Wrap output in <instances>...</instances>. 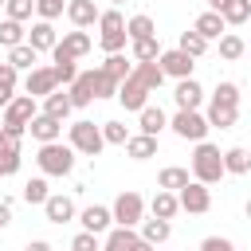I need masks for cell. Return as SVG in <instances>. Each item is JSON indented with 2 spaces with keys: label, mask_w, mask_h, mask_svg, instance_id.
I'll return each instance as SVG.
<instances>
[{
  "label": "cell",
  "mask_w": 251,
  "mask_h": 251,
  "mask_svg": "<svg viewBox=\"0 0 251 251\" xmlns=\"http://www.w3.org/2000/svg\"><path fill=\"white\" fill-rule=\"evenodd\" d=\"M43 216H47V224H71L75 220V200L71 196H63V192H51L47 196V204H43Z\"/></svg>",
  "instance_id": "14"
},
{
  "label": "cell",
  "mask_w": 251,
  "mask_h": 251,
  "mask_svg": "<svg viewBox=\"0 0 251 251\" xmlns=\"http://www.w3.org/2000/svg\"><path fill=\"white\" fill-rule=\"evenodd\" d=\"M224 153H220V145H212V141H196V149H192V180H200V184H216V180H224Z\"/></svg>",
  "instance_id": "1"
},
{
  "label": "cell",
  "mask_w": 251,
  "mask_h": 251,
  "mask_svg": "<svg viewBox=\"0 0 251 251\" xmlns=\"http://www.w3.org/2000/svg\"><path fill=\"white\" fill-rule=\"evenodd\" d=\"M98 16H102V12H98V4H94V0H67V20H71L75 27H82V31H86V27H94V24H98Z\"/></svg>",
  "instance_id": "17"
},
{
  "label": "cell",
  "mask_w": 251,
  "mask_h": 251,
  "mask_svg": "<svg viewBox=\"0 0 251 251\" xmlns=\"http://www.w3.org/2000/svg\"><path fill=\"white\" fill-rule=\"evenodd\" d=\"M126 35H129V39H145V35H157V24H153L145 12H137V16H129V20H126Z\"/></svg>",
  "instance_id": "36"
},
{
  "label": "cell",
  "mask_w": 251,
  "mask_h": 251,
  "mask_svg": "<svg viewBox=\"0 0 251 251\" xmlns=\"http://www.w3.org/2000/svg\"><path fill=\"white\" fill-rule=\"evenodd\" d=\"M192 27H196V31H200V35L212 43V39H220V35L227 31V20H224L220 12H212V8H208V12H200V16L192 20Z\"/></svg>",
  "instance_id": "21"
},
{
  "label": "cell",
  "mask_w": 251,
  "mask_h": 251,
  "mask_svg": "<svg viewBox=\"0 0 251 251\" xmlns=\"http://www.w3.org/2000/svg\"><path fill=\"white\" fill-rule=\"evenodd\" d=\"M0 4H8V0H0Z\"/></svg>",
  "instance_id": "56"
},
{
  "label": "cell",
  "mask_w": 251,
  "mask_h": 251,
  "mask_svg": "<svg viewBox=\"0 0 251 251\" xmlns=\"http://www.w3.org/2000/svg\"><path fill=\"white\" fill-rule=\"evenodd\" d=\"M176 196H180V212H188V216H204L212 208V188L200 184V180H188Z\"/></svg>",
  "instance_id": "8"
},
{
  "label": "cell",
  "mask_w": 251,
  "mask_h": 251,
  "mask_svg": "<svg viewBox=\"0 0 251 251\" xmlns=\"http://www.w3.org/2000/svg\"><path fill=\"white\" fill-rule=\"evenodd\" d=\"M133 75H137L149 90H161V82L169 78V75L161 71V63H133Z\"/></svg>",
  "instance_id": "35"
},
{
  "label": "cell",
  "mask_w": 251,
  "mask_h": 251,
  "mask_svg": "<svg viewBox=\"0 0 251 251\" xmlns=\"http://www.w3.org/2000/svg\"><path fill=\"white\" fill-rule=\"evenodd\" d=\"M24 251H51V243H47V239H31Z\"/></svg>",
  "instance_id": "51"
},
{
  "label": "cell",
  "mask_w": 251,
  "mask_h": 251,
  "mask_svg": "<svg viewBox=\"0 0 251 251\" xmlns=\"http://www.w3.org/2000/svg\"><path fill=\"white\" fill-rule=\"evenodd\" d=\"M102 71H106L110 78H118V82H126V78L133 75V59H126L122 51H118V55H106V63H102Z\"/></svg>",
  "instance_id": "34"
},
{
  "label": "cell",
  "mask_w": 251,
  "mask_h": 251,
  "mask_svg": "<svg viewBox=\"0 0 251 251\" xmlns=\"http://www.w3.org/2000/svg\"><path fill=\"white\" fill-rule=\"evenodd\" d=\"M71 251H102V239H98L94 231H78V235L71 239Z\"/></svg>",
  "instance_id": "48"
},
{
  "label": "cell",
  "mask_w": 251,
  "mask_h": 251,
  "mask_svg": "<svg viewBox=\"0 0 251 251\" xmlns=\"http://www.w3.org/2000/svg\"><path fill=\"white\" fill-rule=\"evenodd\" d=\"M27 129H31V137H35L39 145H47V141H59V137H63V122H59V118H51V114H43V110L31 118V126H27Z\"/></svg>",
  "instance_id": "16"
},
{
  "label": "cell",
  "mask_w": 251,
  "mask_h": 251,
  "mask_svg": "<svg viewBox=\"0 0 251 251\" xmlns=\"http://www.w3.org/2000/svg\"><path fill=\"white\" fill-rule=\"evenodd\" d=\"M8 224H12V204L0 200V227H8Z\"/></svg>",
  "instance_id": "50"
},
{
  "label": "cell",
  "mask_w": 251,
  "mask_h": 251,
  "mask_svg": "<svg viewBox=\"0 0 251 251\" xmlns=\"http://www.w3.org/2000/svg\"><path fill=\"white\" fill-rule=\"evenodd\" d=\"M149 94H153V90H149L137 75H129V78L118 86V102H122L126 110H133V114H141V110L149 106Z\"/></svg>",
  "instance_id": "9"
},
{
  "label": "cell",
  "mask_w": 251,
  "mask_h": 251,
  "mask_svg": "<svg viewBox=\"0 0 251 251\" xmlns=\"http://www.w3.org/2000/svg\"><path fill=\"white\" fill-rule=\"evenodd\" d=\"M129 43H133V63H157V59H161V43H157V35L129 39Z\"/></svg>",
  "instance_id": "31"
},
{
  "label": "cell",
  "mask_w": 251,
  "mask_h": 251,
  "mask_svg": "<svg viewBox=\"0 0 251 251\" xmlns=\"http://www.w3.org/2000/svg\"><path fill=\"white\" fill-rule=\"evenodd\" d=\"M67 94H71L75 110H86L94 102V71H78V78L67 86Z\"/></svg>",
  "instance_id": "19"
},
{
  "label": "cell",
  "mask_w": 251,
  "mask_h": 251,
  "mask_svg": "<svg viewBox=\"0 0 251 251\" xmlns=\"http://www.w3.org/2000/svg\"><path fill=\"white\" fill-rule=\"evenodd\" d=\"M133 251H157V247H153V243H145V239H137V247H133Z\"/></svg>",
  "instance_id": "52"
},
{
  "label": "cell",
  "mask_w": 251,
  "mask_h": 251,
  "mask_svg": "<svg viewBox=\"0 0 251 251\" xmlns=\"http://www.w3.org/2000/svg\"><path fill=\"white\" fill-rule=\"evenodd\" d=\"M67 12V0H35V16L39 20H59Z\"/></svg>",
  "instance_id": "44"
},
{
  "label": "cell",
  "mask_w": 251,
  "mask_h": 251,
  "mask_svg": "<svg viewBox=\"0 0 251 251\" xmlns=\"http://www.w3.org/2000/svg\"><path fill=\"white\" fill-rule=\"evenodd\" d=\"M169 129H173L180 141H192V145H196V141L208 137L212 126H208V118H204L200 110H176V114L169 118Z\"/></svg>",
  "instance_id": "4"
},
{
  "label": "cell",
  "mask_w": 251,
  "mask_h": 251,
  "mask_svg": "<svg viewBox=\"0 0 251 251\" xmlns=\"http://www.w3.org/2000/svg\"><path fill=\"white\" fill-rule=\"evenodd\" d=\"M118 86H122V82H118V78H110L102 67L94 71V98H118Z\"/></svg>",
  "instance_id": "41"
},
{
  "label": "cell",
  "mask_w": 251,
  "mask_h": 251,
  "mask_svg": "<svg viewBox=\"0 0 251 251\" xmlns=\"http://www.w3.org/2000/svg\"><path fill=\"white\" fill-rule=\"evenodd\" d=\"M220 16H224L227 24H247V20H251V0H227V4L220 8Z\"/></svg>",
  "instance_id": "39"
},
{
  "label": "cell",
  "mask_w": 251,
  "mask_h": 251,
  "mask_svg": "<svg viewBox=\"0 0 251 251\" xmlns=\"http://www.w3.org/2000/svg\"><path fill=\"white\" fill-rule=\"evenodd\" d=\"M90 47H94V39H90L82 27H75V31H63V35H59V43H55V51H51V55L82 59V55H90Z\"/></svg>",
  "instance_id": "10"
},
{
  "label": "cell",
  "mask_w": 251,
  "mask_h": 251,
  "mask_svg": "<svg viewBox=\"0 0 251 251\" xmlns=\"http://www.w3.org/2000/svg\"><path fill=\"white\" fill-rule=\"evenodd\" d=\"M126 16L118 12V8H110V12H102L98 16V43H102V51L106 55H118L122 47H126Z\"/></svg>",
  "instance_id": "3"
},
{
  "label": "cell",
  "mask_w": 251,
  "mask_h": 251,
  "mask_svg": "<svg viewBox=\"0 0 251 251\" xmlns=\"http://www.w3.org/2000/svg\"><path fill=\"white\" fill-rule=\"evenodd\" d=\"M243 212H247V220H251V200H247V208H243Z\"/></svg>",
  "instance_id": "54"
},
{
  "label": "cell",
  "mask_w": 251,
  "mask_h": 251,
  "mask_svg": "<svg viewBox=\"0 0 251 251\" xmlns=\"http://www.w3.org/2000/svg\"><path fill=\"white\" fill-rule=\"evenodd\" d=\"M47 196H51V192H47V180H43V176H31V180L24 184V200H27V204H39V208H43Z\"/></svg>",
  "instance_id": "42"
},
{
  "label": "cell",
  "mask_w": 251,
  "mask_h": 251,
  "mask_svg": "<svg viewBox=\"0 0 251 251\" xmlns=\"http://www.w3.org/2000/svg\"><path fill=\"white\" fill-rule=\"evenodd\" d=\"M149 212H153L157 220H173V216L180 212V196L169 192V188H157V196L149 200Z\"/></svg>",
  "instance_id": "24"
},
{
  "label": "cell",
  "mask_w": 251,
  "mask_h": 251,
  "mask_svg": "<svg viewBox=\"0 0 251 251\" xmlns=\"http://www.w3.org/2000/svg\"><path fill=\"white\" fill-rule=\"evenodd\" d=\"M71 110H75V102H71L67 90H51V94L43 98V114H51V118H59V122H67Z\"/></svg>",
  "instance_id": "25"
},
{
  "label": "cell",
  "mask_w": 251,
  "mask_h": 251,
  "mask_svg": "<svg viewBox=\"0 0 251 251\" xmlns=\"http://www.w3.org/2000/svg\"><path fill=\"white\" fill-rule=\"evenodd\" d=\"M27 43V27L20 20H0V47H20Z\"/></svg>",
  "instance_id": "32"
},
{
  "label": "cell",
  "mask_w": 251,
  "mask_h": 251,
  "mask_svg": "<svg viewBox=\"0 0 251 251\" xmlns=\"http://www.w3.org/2000/svg\"><path fill=\"white\" fill-rule=\"evenodd\" d=\"M16 78H20V71H16V67L4 59V63H0V110H4V106L16 98Z\"/></svg>",
  "instance_id": "33"
},
{
  "label": "cell",
  "mask_w": 251,
  "mask_h": 251,
  "mask_svg": "<svg viewBox=\"0 0 251 251\" xmlns=\"http://www.w3.org/2000/svg\"><path fill=\"white\" fill-rule=\"evenodd\" d=\"M137 227H141V239L153 243V247H161V243L173 235V224H169V220H157V216H153V220H141Z\"/></svg>",
  "instance_id": "27"
},
{
  "label": "cell",
  "mask_w": 251,
  "mask_h": 251,
  "mask_svg": "<svg viewBox=\"0 0 251 251\" xmlns=\"http://www.w3.org/2000/svg\"><path fill=\"white\" fill-rule=\"evenodd\" d=\"M75 63H78V59H67V55H51V67H55V78H59V86H63V82L71 86V82L78 78V67H75Z\"/></svg>",
  "instance_id": "38"
},
{
  "label": "cell",
  "mask_w": 251,
  "mask_h": 251,
  "mask_svg": "<svg viewBox=\"0 0 251 251\" xmlns=\"http://www.w3.org/2000/svg\"><path fill=\"white\" fill-rule=\"evenodd\" d=\"M173 102H176V110H200V102H204V86H200L196 78H180L176 90H173Z\"/></svg>",
  "instance_id": "15"
},
{
  "label": "cell",
  "mask_w": 251,
  "mask_h": 251,
  "mask_svg": "<svg viewBox=\"0 0 251 251\" xmlns=\"http://www.w3.org/2000/svg\"><path fill=\"white\" fill-rule=\"evenodd\" d=\"M35 165H39V173L43 176H67V173H75V145L67 141H47V145H39V153H35Z\"/></svg>",
  "instance_id": "2"
},
{
  "label": "cell",
  "mask_w": 251,
  "mask_h": 251,
  "mask_svg": "<svg viewBox=\"0 0 251 251\" xmlns=\"http://www.w3.org/2000/svg\"><path fill=\"white\" fill-rule=\"evenodd\" d=\"M212 102H227V106H239V86L235 82H220L212 90Z\"/></svg>",
  "instance_id": "46"
},
{
  "label": "cell",
  "mask_w": 251,
  "mask_h": 251,
  "mask_svg": "<svg viewBox=\"0 0 251 251\" xmlns=\"http://www.w3.org/2000/svg\"><path fill=\"white\" fill-rule=\"evenodd\" d=\"M78 224H82V231L102 235V231H110V227H114V212H110L106 204H90V208H82V212H78Z\"/></svg>",
  "instance_id": "13"
},
{
  "label": "cell",
  "mask_w": 251,
  "mask_h": 251,
  "mask_svg": "<svg viewBox=\"0 0 251 251\" xmlns=\"http://www.w3.org/2000/svg\"><path fill=\"white\" fill-rule=\"evenodd\" d=\"M102 137H106V145H126L133 133L126 129V122H106L102 126Z\"/></svg>",
  "instance_id": "43"
},
{
  "label": "cell",
  "mask_w": 251,
  "mask_h": 251,
  "mask_svg": "<svg viewBox=\"0 0 251 251\" xmlns=\"http://www.w3.org/2000/svg\"><path fill=\"white\" fill-rule=\"evenodd\" d=\"M110 4H126V0H110Z\"/></svg>",
  "instance_id": "55"
},
{
  "label": "cell",
  "mask_w": 251,
  "mask_h": 251,
  "mask_svg": "<svg viewBox=\"0 0 251 251\" xmlns=\"http://www.w3.org/2000/svg\"><path fill=\"white\" fill-rule=\"evenodd\" d=\"M188 180H192V176H188V169H180V165H165V169H161V176H157V188L180 192V188H184Z\"/></svg>",
  "instance_id": "30"
},
{
  "label": "cell",
  "mask_w": 251,
  "mask_h": 251,
  "mask_svg": "<svg viewBox=\"0 0 251 251\" xmlns=\"http://www.w3.org/2000/svg\"><path fill=\"white\" fill-rule=\"evenodd\" d=\"M157 63H161V71H165L169 78H176V82H180V78H192V67H196V59H192L188 51H180V47L161 51V59H157Z\"/></svg>",
  "instance_id": "11"
},
{
  "label": "cell",
  "mask_w": 251,
  "mask_h": 251,
  "mask_svg": "<svg viewBox=\"0 0 251 251\" xmlns=\"http://www.w3.org/2000/svg\"><path fill=\"white\" fill-rule=\"evenodd\" d=\"M67 141L75 145V153H82V157H98L102 153V145H106V137H102V126H94V122H75L71 129H67Z\"/></svg>",
  "instance_id": "5"
},
{
  "label": "cell",
  "mask_w": 251,
  "mask_h": 251,
  "mask_svg": "<svg viewBox=\"0 0 251 251\" xmlns=\"http://www.w3.org/2000/svg\"><path fill=\"white\" fill-rule=\"evenodd\" d=\"M208 126L212 129H231L239 122V106H227V102H208Z\"/></svg>",
  "instance_id": "22"
},
{
  "label": "cell",
  "mask_w": 251,
  "mask_h": 251,
  "mask_svg": "<svg viewBox=\"0 0 251 251\" xmlns=\"http://www.w3.org/2000/svg\"><path fill=\"white\" fill-rule=\"evenodd\" d=\"M176 47H180V51H188L192 59H200V55L208 51V39H204V35L192 27V31H180V43H176Z\"/></svg>",
  "instance_id": "40"
},
{
  "label": "cell",
  "mask_w": 251,
  "mask_h": 251,
  "mask_svg": "<svg viewBox=\"0 0 251 251\" xmlns=\"http://www.w3.org/2000/svg\"><path fill=\"white\" fill-rule=\"evenodd\" d=\"M224 169H227L231 176H247V173H251V153H247L243 145L224 149Z\"/></svg>",
  "instance_id": "28"
},
{
  "label": "cell",
  "mask_w": 251,
  "mask_h": 251,
  "mask_svg": "<svg viewBox=\"0 0 251 251\" xmlns=\"http://www.w3.org/2000/svg\"><path fill=\"white\" fill-rule=\"evenodd\" d=\"M137 239H141V231L114 224V227L106 231V239H102V251H133V247H137Z\"/></svg>",
  "instance_id": "20"
},
{
  "label": "cell",
  "mask_w": 251,
  "mask_h": 251,
  "mask_svg": "<svg viewBox=\"0 0 251 251\" xmlns=\"http://www.w3.org/2000/svg\"><path fill=\"white\" fill-rule=\"evenodd\" d=\"M20 169V149H8V145H0V176H12Z\"/></svg>",
  "instance_id": "47"
},
{
  "label": "cell",
  "mask_w": 251,
  "mask_h": 251,
  "mask_svg": "<svg viewBox=\"0 0 251 251\" xmlns=\"http://www.w3.org/2000/svg\"><path fill=\"white\" fill-rule=\"evenodd\" d=\"M200 251H235V243L224 235H208V239H200Z\"/></svg>",
  "instance_id": "49"
},
{
  "label": "cell",
  "mask_w": 251,
  "mask_h": 251,
  "mask_svg": "<svg viewBox=\"0 0 251 251\" xmlns=\"http://www.w3.org/2000/svg\"><path fill=\"white\" fill-rule=\"evenodd\" d=\"M35 114H39L35 98H31V94H16V98L4 106V126H8V129L27 133V126H31V118H35Z\"/></svg>",
  "instance_id": "7"
},
{
  "label": "cell",
  "mask_w": 251,
  "mask_h": 251,
  "mask_svg": "<svg viewBox=\"0 0 251 251\" xmlns=\"http://www.w3.org/2000/svg\"><path fill=\"white\" fill-rule=\"evenodd\" d=\"M27 43H31L35 51H55V43H59L55 24H51V20H35V24L27 27Z\"/></svg>",
  "instance_id": "18"
},
{
  "label": "cell",
  "mask_w": 251,
  "mask_h": 251,
  "mask_svg": "<svg viewBox=\"0 0 251 251\" xmlns=\"http://www.w3.org/2000/svg\"><path fill=\"white\" fill-rule=\"evenodd\" d=\"M51 90H59L55 67H35V71H27V78H24V94H31V98H47Z\"/></svg>",
  "instance_id": "12"
},
{
  "label": "cell",
  "mask_w": 251,
  "mask_h": 251,
  "mask_svg": "<svg viewBox=\"0 0 251 251\" xmlns=\"http://www.w3.org/2000/svg\"><path fill=\"white\" fill-rule=\"evenodd\" d=\"M126 157H133V161H149V157H157V137H149V133H133V137L126 141Z\"/></svg>",
  "instance_id": "26"
},
{
  "label": "cell",
  "mask_w": 251,
  "mask_h": 251,
  "mask_svg": "<svg viewBox=\"0 0 251 251\" xmlns=\"http://www.w3.org/2000/svg\"><path fill=\"white\" fill-rule=\"evenodd\" d=\"M137 129L149 133V137H157L161 129H169V114H165L161 106H145V110L137 114Z\"/></svg>",
  "instance_id": "23"
},
{
  "label": "cell",
  "mask_w": 251,
  "mask_h": 251,
  "mask_svg": "<svg viewBox=\"0 0 251 251\" xmlns=\"http://www.w3.org/2000/svg\"><path fill=\"white\" fill-rule=\"evenodd\" d=\"M243 51H247V43H243L235 31H224V35H220V59L235 63V59H243Z\"/></svg>",
  "instance_id": "37"
},
{
  "label": "cell",
  "mask_w": 251,
  "mask_h": 251,
  "mask_svg": "<svg viewBox=\"0 0 251 251\" xmlns=\"http://www.w3.org/2000/svg\"><path fill=\"white\" fill-rule=\"evenodd\" d=\"M224 4H227V0H208V8H212V12H220Z\"/></svg>",
  "instance_id": "53"
},
{
  "label": "cell",
  "mask_w": 251,
  "mask_h": 251,
  "mask_svg": "<svg viewBox=\"0 0 251 251\" xmlns=\"http://www.w3.org/2000/svg\"><path fill=\"white\" fill-rule=\"evenodd\" d=\"M4 8H8V20H20V24H24V20H31V12H35V0H8Z\"/></svg>",
  "instance_id": "45"
},
{
  "label": "cell",
  "mask_w": 251,
  "mask_h": 251,
  "mask_svg": "<svg viewBox=\"0 0 251 251\" xmlns=\"http://www.w3.org/2000/svg\"><path fill=\"white\" fill-rule=\"evenodd\" d=\"M110 212H114V224H122V227H137V224L145 220V196L133 192V188H126V192H118V200L110 204Z\"/></svg>",
  "instance_id": "6"
},
{
  "label": "cell",
  "mask_w": 251,
  "mask_h": 251,
  "mask_svg": "<svg viewBox=\"0 0 251 251\" xmlns=\"http://www.w3.org/2000/svg\"><path fill=\"white\" fill-rule=\"evenodd\" d=\"M8 63H12L16 71H35V63H39V51H35L31 43H20V47H8Z\"/></svg>",
  "instance_id": "29"
}]
</instances>
